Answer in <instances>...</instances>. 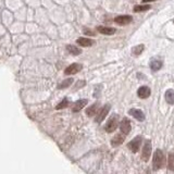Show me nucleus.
Returning a JSON list of instances; mask_svg holds the SVG:
<instances>
[{"instance_id":"f257e3e1","label":"nucleus","mask_w":174,"mask_h":174,"mask_svg":"<svg viewBox=\"0 0 174 174\" xmlns=\"http://www.w3.org/2000/svg\"><path fill=\"white\" fill-rule=\"evenodd\" d=\"M164 163V156L163 152L161 150H156L154 154V161H152V165H154V170H159L162 168Z\"/></svg>"},{"instance_id":"f03ea898","label":"nucleus","mask_w":174,"mask_h":174,"mask_svg":"<svg viewBox=\"0 0 174 174\" xmlns=\"http://www.w3.org/2000/svg\"><path fill=\"white\" fill-rule=\"evenodd\" d=\"M119 126V115H112L109 120H108V122H107V124L104 126V129L108 132V133H112V132H114L116 127Z\"/></svg>"},{"instance_id":"7ed1b4c3","label":"nucleus","mask_w":174,"mask_h":174,"mask_svg":"<svg viewBox=\"0 0 174 174\" xmlns=\"http://www.w3.org/2000/svg\"><path fill=\"white\" fill-rule=\"evenodd\" d=\"M142 136H136L133 140H131L129 144H127V148H129L132 152H137L140 148V145H142Z\"/></svg>"},{"instance_id":"20e7f679","label":"nucleus","mask_w":174,"mask_h":174,"mask_svg":"<svg viewBox=\"0 0 174 174\" xmlns=\"http://www.w3.org/2000/svg\"><path fill=\"white\" fill-rule=\"evenodd\" d=\"M150 154H151V143L150 140H146L143 148V152H142V158L144 161H148L150 159Z\"/></svg>"},{"instance_id":"39448f33","label":"nucleus","mask_w":174,"mask_h":174,"mask_svg":"<svg viewBox=\"0 0 174 174\" xmlns=\"http://www.w3.org/2000/svg\"><path fill=\"white\" fill-rule=\"evenodd\" d=\"M110 109H111V107H110V104H107V106H104L102 109L100 110L99 112L97 113V116H96V119L95 121L97 122V123H100V122H102L104 119H106V116L107 114L109 113Z\"/></svg>"},{"instance_id":"423d86ee","label":"nucleus","mask_w":174,"mask_h":174,"mask_svg":"<svg viewBox=\"0 0 174 174\" xmlns=\"http://www.w3.org/2000/svg\"><path fill=\"white\" fill-rule=\"evenodd\" d=\"M82 64H79V63H73V64L69 65L66 69H65L64 73L66 75H73V74H76L79 73L81 70H82Z\"/></svg>"},{"instance_id":"0eeeda50","label":"nucleus","mask_w":174,"mask_h":174,"mask_svg":"<svg viewBox=\"0 0 174 174\" xmlns=\"http://www.w3.org/2000/svg\"><path fill=\"white\" fill-rule=\"evenodd\" d=\"M120 129H121V132H122L124 135L129 134V132H131V122H129V119L124 118V119L121 121V124H120Z\"/></svg>"},{"instance_id":"6e6552de","label":"nucleus","mask_w":174,"mask_h":174,"mask_svg":"<svg viewBox=\"0 0 174 174\" xmlns=\"http://www.w3.org/2000/svg\"><path fill=\"white\" fill-rule=\"evenodd\" d=\"M151 94V90L148 86H142V87H139L138 90H137V95H138L139 98H142V99H146V98H148Z\"/></svg>"},{"instance_id":"1a4fd4ad","label":"nucleus","mask_w":174,"mask_h":174,"mask_svg":"<svg viewBox=\"0 0 174 174\" xmlns=\"http://www.w3.org/2000/svg\"><path fill=\"white\" fill-rule=\"evenodd\" d=\"M133 20L132 16L129 15H120V16H116L114 19V22L116 24L119 25H126V24H129Z\"/></svg>"},{"instance_id":"9d476101","label":"nucleus","mask_w":174,"mask_h":174,"mask_svg":"<svg viewBox=\"0 0 174 174\" xmlns=\"http://www.w3.org/2000/svg\"><path fill=\"white\" fill-rule=\"evenodd\" d=\"M129 113L133 118H135L136 120H138V121H144L145 120V114H144V112L142 111V110H138V109H131L129 111Z\"/></svg>"},{"instance_id":"9b49d317","label":"nucleus","mask_w":174,"mask_h":174,"mask_svg":"<svg viewBox=\"0 0 174 174\" xmlns=\"http://www.w3.org/2000/svg\"><path fill=\"white\" fill-rule=\"evenodd\" d=\"M86 104H87V100L86 99L77 100V101L73 104V107H72V111H73V112H79V111H81V110L84 108Z\"/></svg>"},{"instance_id":"f8f14e48","label":"nucleus","mask_w":174,"mask_h":174,"mask_svg":"<svg viewBox=\"0 0 174 174\" xmlns=\"http://www.w3.org/2000/svg\"><path fill=\"white\" fill-rule=\"evenodd\" d=\"M97 30L99 32L100 34L102 35H113L115 33V28H112V27H107V26H98L97 27Z\"/></svg>"},{"instance_id":"ddd939ff","label":"nucleus","mask_w":174,"mask_h":174,"mask_svg":"<svg viewBox=\"0 0 174 174\" xmlns=\"http://www.w3.org/2000/svg\"><path fill=\"white\" fill-rule=\"evenodd\" d=\"M124 136L125 135L122 133V134H118L115 135L113 138L111 139V145L113 146V147H116V146H120V145L122 144L123 142H124Z\"/></svg>"},{"instance_id":"4468645a","label":"nucleus","mask_w":174,"mask_h":174,"mask_svg":"<svg viewBox=\"0 0 174 174\" xmlns=\"http://www.w3.org/2000/svg\"><path fill=\"white\" fill-rule=\"evenodd\" d=\"M76 43L82 46V47H90V46H93L95 44L94 40L89 39V38H84V37L79 38V39L76 40Z\"/></svg>"},{"instance_id":"2eb2a0df","label":"nucleus","mask_w":174,"mask_h":174,"mask_svg":"<svg viewBox=\"0 0 174 174\" xmlns=\"http://www.w3.org/2000/svg\"><path fill=\"white\" fill-rule=\"evenodd\" d=\"M161 66H162V61L161 60L157 59V58H152L150 60V68L152 71H158V70L161 69Z\"/></svg>"},{"instance_id":"dca6fc26","label":"nucleus","mask_w":174,"mask_h":174,"mask_svg":"<svg viewBox=\"0 0 174 174\" xmlns=\"http://www.w3.org/2000/svg\"><path fill=\"white\" fill-rule=\"evenodd\" d=\"M99 102H95L94 104H91L88 109L86 110V114L88 116H93V115L98 113V108H99Z\"/></svg>"},{"instance_id":"f3484780","label":"nucleus","mask_w":174,"mask_h":174,"mask_svg":"<svg viewBox=\"0 0 174 174\" xmlns=\"http://www.w3.org/2000/svg\"><path fill=\"white\" fill-rule=\"evenodd\" d=\"M165 100L169 104H174V90L169 89L165 93Z\"/></svg>"},{"instance_id":"a211bd4d","label":"nucleus","mask_w":174,"mask_h":174,"mask_svg":"<svg viewBox=\"0 0 174 174\" xmlns=\"http://www.w3.org/2000/svg\"><path fill=\"white\" fill-rule=\"evenodd\" d=\"M66 50L69 51L71 55H74V56H79L80 53H82V50L77 47H75L73 45H68L66 46Z\"/></svg>"},{"instance_id":"6ab92c4d","label":"nucleus","mask_w":174,"mask_h":174,"mask_svg":"<svg viewBox=\"0 0 174 174\" xmlns=\"http://www.w3.org/2000/svg\"><path fill=\"white\" fill-rule=\"evenodd\" d=\"M73 83V79H66L64 80L62 83H60L59 86H58V88L59 89H62V88H66V87H69L70 85Z\"/></svg>"},{"instance_id":"aec40b11","label":"nucleus","mask_w":174,"mask_h":174,"mask_svg":"<svg viewBox=\"0 0 174 174\" xmlns=\"http://www.w3.org/2000/svg\"><path fill=\"white\" fill-rule=\"evenodd\" d=\"M144 49H145L144 45H138L133 48L132 52H133V55H135V56H139L143 51H144Z\"/></svg>"},{"instance_id":"412c9836","label":"nucleus","mask_w":174,"mask_h":174,"mask_svg":"<svg viewBox=\"0 0 174 174\" xmlns=\"http://www.w3.org/2000/svg\"><path fill=\"white\" fill-rule=\"evenodd\" d=\"M168 168L171 171H174V154H169V159H168Z\"/></svg>"},{"instance_id":"4be33fe9","label":"nucleus","mask_w":174,"mask_h":174,"mask_svg":"<svg viewBox=\"0 0 174 174\" xmlns=\"http://www.w3.org/2000/svg\"><path fill=\"white\" fill-rule=\"evenodd\" d=\"M150 9V5H136L134 8L135 12H143V11H147Z\"/></svg>"},{"instance_id":"5701e85b","label":"nucleus","mask_w":174,"mask_h":174,"mask_svg":"<svg viewBox=\"0 0 174 174\" xmlns=\"http://www.w3.org/2000/svg\"><path fill=\"white\" fill-rule=\"evenodd\" d=\"M68 104H69L68 99H63L59 104H58V106H57V107H56V109L60 110V109H63V108H66V107H68Z\"/></svg>"},{"instance_id":"b1692460","label":"nucleus","mask_w":174,"mask_h":174,"mask_svg":"<svg viewBox=\"0 0 174 174\" xmlns=\"http://www.w3.org/2000/svg\"><path fill=\"white\" fill-rule=\"evenodd\" d=\"M85 85V81H79L77 83H76V85H75V90L80 89V88H82L83 86Z\"/></svg>"},{"instance_id":"393cba45","label":"nucleus","mask_w":174,"mask_h":174,"mask_svg":"<svg viewBox=\"0 0 174 174\" xmlns=\"http://www.w3.org/2000/svg\"><path fill=\"white\" fill-rule=\"evenodd\" d=\"M84 33L86 35H89V36H93V35H94V33H93L91 30H84Z\"/></svg>"},{"instance_id":"a878e982","label":"nucleus","mask_w":174,"mask_h":174,"mask_svg":"<svg viewBox=\"0 0 174 174\" xmlns=\"http://www.w3.org/2000/svg\"><path fill=\"white\" fill-rule=\"evenodd\" d=\"M144 2H154V1H157V0H143Z\"/></svg>"}]
</instances>
